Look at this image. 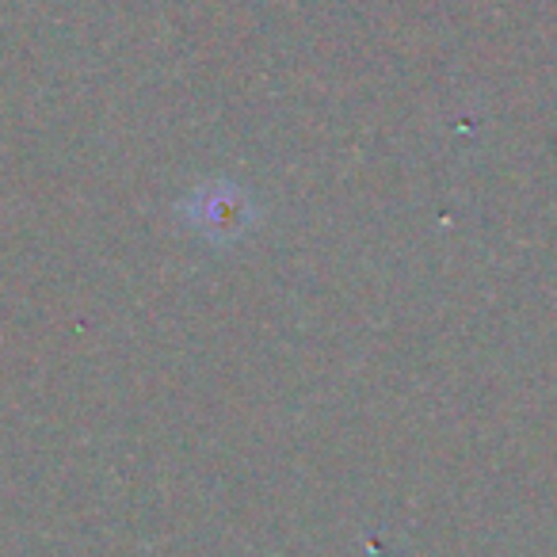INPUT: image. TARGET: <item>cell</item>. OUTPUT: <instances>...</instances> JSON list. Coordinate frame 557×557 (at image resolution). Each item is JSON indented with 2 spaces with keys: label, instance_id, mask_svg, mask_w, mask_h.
I'll return each mask as SVG.
<instances>
[{
  "label": "cell",
  "instance_id": "6da1fadb",
  "mask_svg": "<svg viewBox=\"0 0 557 557\" xmlns=\"http://www.w3.org/2000/svg\"><path fill=\"white\" fill-rule=\"evenodd\" d=\"M191 222L199 230L214 233V237H237L248 222H252V207L240 191L233 187H210V191L195 195V202L187 207Z\"/></svg>",
  "mask_w": 557,
  "mask_h": 557
}]
</instances>
